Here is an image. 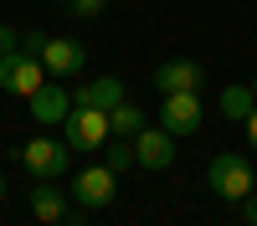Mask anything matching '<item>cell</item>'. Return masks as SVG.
Masks as SVG:
<instances>
[{
    "label": "cell",
    "instance_id": "obj_2",
    "mask_svg": "<svg viewBox=\"0 0 257 226\" xmlns=\"http://www.w3.org/2000/svg\"><path fill=\"white\" fill-rule=\"evenodd\" d=\"M62 134H67V149L93 154V149H103V144L113 139V123H108V113H103V108L72 103V113H67V123H62Z\"/></svg>",
    "mask_w": 257,
    "mask_h": 226
},
{
    "label": "cell",
    "instance_id": "obj_20",
    "mask_svg": "<svg viewBox=\"0 0 257 226\" xmlns=\"http://www.w3.org/2000/svg\"><path fill=\"white\" fill-rule=\"evenodd\" d=\"M52 226H82V216H67V221H52Z\"/></svg>",
    "mask_w": 257,
    "mask_h": 226
},
{
    "label": "cell",
    "instance_id": "obj_19",
    "mask_svg": "<svg viewBox=\"0 0 257 226\" xmlns=\"http://www.w3.org/2000/svg\"><path fill=\"white\" fill-rule=\"evenodd\" d=\"M242 129H247V144H252V149H257V108L242 118Z\"/></svg>",
    "mask_w": 257,
    "mask_h": 226
},
{
    "label": "cell",
    "instance_id": "obj_1",
    "mask_svg": "<svg viewBox=\"0 0 257 226\" xmlns=\"http://www.w3.org/2000/svg\"><path fill=\"white\" fill-rule=\"evenodd\" d=\"M206 190L216 200H247L257 190V175H252V159L247 154H216L206 164Z\"/></svg>",
    "mask_w": 257,
    "mask_h": 226
},
{
    "label": "cell",
    "instance_id": "obj_7",
    "mask_svg": "<svg viewBox=\"0 0 257 226\" xmlns=\"http://www.w3.org/2000/svg\"><path fill=\"white\" fill-rule=\"evenodd\" d=\"M134 164L139 170H170L175 164V134L160 129V123H144V129L134 134Z\"/></svg>",
    "mask_w": 257,
    "mask_h": 226
},
{
    "label": "cell",
    "instance_id": "obj_9",
    "mask_svg": "<svg viewBox=\"0 0 257 226\" xmlns=\"http://www.w3.org/2000/svg\"><path fill=\"white\" fill-rule=\"evenodd\" d=\"M26 108H31V118L41 123V129H62V123H67V113H72V88L41 82V88L26 98Z\"/></svg>",
    "mask_w": 257,
    "mask_h": 226
},
{
    "label": "cell",
    "instance_id": "obj_8",
    "mask_svg": "<svg viewBox=\"0 0 257 226\" xmlns=\"http://www.w3.org/2000/svg\"><path fill=\"white\" fill-rule=\"evenodd\" d=\"M41 67H47L52 77H72V72H82L88 67V47L82 41H72V36H41Z\"/></svg>",
    "mask_w": 257,
    "mask_h": 226
},
{
    "label": "cell",
    "instance_id": "obj_11",
    "mask_svg": "<svg viewBox=\"0 0 257 226\" xmlns=\"http://www.w3.org/2000/svg\"><path fill=\"white\" fill-rule=\"evenodd\" d=\"M31 211H36L41 226L67 221V216H72V211H67V195L57 190V180H36V185H31Z\"/></svg>",
    "mask_w": 257,
    "mask_h": 226
},
{
    "label": "cell",
    "instance_id": "obj_5",
    "mask_svg": "<svg viewBox=\"0 0 257 226\" xmlns=\"http://www.w3.org/2000/svg\"><path fill=\"white\" fill-rule=\"evenodd\" d=\"M113 195H118V175L108 164H88L72 175V200L82 211H103V205H113Z\"/></svg>",
    "mask_w": 257,
    "mask_h": 226
},
{
    "label": "cell",
    "instance_id": "obj_14",
    "mask_svg": "<svg viewBox=\"0 0 257 226\" xmlns=\"http://www.w3.org/2000/svg\"><path fill=\"white\" fill-rule=\"evenodd\" d=\"M108 123H113V139H134V134L144 129L149 118H144V108H139V103H128V98H123L118 108L108 113Z\"/></svg>",
    "mask_w": 257,
    "mask_h": 226
},
{
    "label": "cell",
    "instance_id": "obj_18",
    "mask_svg": "<svg viewBox=\"0 0 257 226\" xmlns=\"http://www.w3.org/2000/svg\"><path fill=\"white\" fill-rule=\"evenodd\" d=\"M242 221H247V226H257V190L242 200Z\"/></svg>",
    "mask_w": 257,
    "mask_h": 226
},
{
    "label": "cell",
    "instance_id": "obj_10",
    "mask_svg": "<svg viewBox=\"0 0 257 226\" xmlns=\"http://www.w3.org/2000/svg\"><path fill=\"white\" fill-rule=\"evenodd\" d=\"M155 88L160 93H201L206 88V67L190 62V57H170V62L155 67Z\"/></svg>",
    "mask_w": 257,
    "mask_h": 226
},
{
    "label": "cell",
    "instance_id": "obj_3",
    "mask_svg": "<svg viewBox=\"0 0 257 226\" xmlns=\"http://www.w3.org/2000/svg\"><path fill=\"white\" fill-rule=\"evenodd\" d=\"M21 164H26L36 180H57V175H67V170H72V149H67V139L41 134V139H31L26 149H21Z\"/></svg>",
    "mask_w": 257,
    "mask_h": 226
},
{
    "label": "cell",
    "instance_id": "obj_16",
    "mask_svg": "<svg viewBox=\"0 0 257 226\" xmlns=\"http://www.w3.org/2000/svg\"><path fill=\"white\" fill-rule=\"evenodd\" d=\"M62 6H67V16H77V21H98L108 0H62Z\"/></svg>",
    "mask_w": 257,
    "mask_h": 226
},
{
    "label": "cell",
    "instance_id": "obj_17",
    "mask_svg": "<svg viewBox=\"0 0 257 226\" xmlns=\"http://www.w3.org/2000/svg\"><path fill=\"white\" fill-rule=\"evenodd\" d=\"M21 47V31H11V26H0V57H11Z\"/></svg>",
    "mask_w": 257,
    "mask_h": 226
},
{
    "label": "cell",
    "instance_id": "obj_13",
    "mask_svg": "<svg viewBox=\"0 0 257 226\" xmlns=\"http://www.w3.org/2000/svg\"><path fill=\"white\" fill-rule=\"evenodd\" d=\"M252 108H257V93H252V82H231V88H221V113H226L231 123H242Z\"/></svg>",
    "mask_w": 257,
    "mask_h": 226
},
{
    "label": "cell",
    "instance_id": "obj_21",
    "mask_svg": "<svg viewBox=\"0 0 257 226\" xmlns=\"http://www.w3.org/2000/svg\"><path fill=\"white\" fill-rule=\"evenodd\" d=\"M0 200H6V175H0Z\"/></svg>",
    "mask_w": 257,
    "mask_h": 226
},
{
    "label": "cell",
    "instance_id": "obj_12",
    "mask_svg": "<svg viewBox=\"0 0 257 226\" xmlns=\"http://www.w3.org/2000/svg\"><path fill=\"white\" fill-rule=\"evenodd\" d=\"M123 98H128V93H123V82H118V77H93L88 88H77V93H72V103H88V108H103V113H113Z\"/></svg>",
    "mask_w": 257,
    "mask_h": 226
},
{
    "label": "cell",
    "instance_id": "obj_15",
    "mask_svg": "<svg viewBox=\"0 0 257 226\" xmlns=\"http://www.w3.org/2000/svg\"><path fill=\"white\" fill-rule=\"evenodd\" d=\"M103 149H108V159H103V164H108L113 175H123L128 164H134V139H108Z\"/></svg>",
    "mask_w": 257,
    "mask_h": 226
},
{
    "label": "cell",
    "instance_id": "obj_6",
    "mask_svg": "<svg viewBox=\"0 0 257 226\" xmlns=\"http://www.w3.org/2000/svg\"><path fill=\"white\" fill-rule=\"evenodd\" d=\"M201 123H206L201 93H165V103H160V129H170L175 139H185V134H196Z\"/></svg>",
    "mask_w": 257,
    "mask_h": 226
},
{
    "label": "cell",
    "instance_id": "obj_22",
    "mask_svg": "<svg viewBox=\"0 0 257 226\" xmlns=\"http://www.w3.org/2000/svg\"><path fill=\"white\" fill-rule=\"evenodd\" d=\"M252 93H257V77H252Z\"/></svg>",
    "mask_w": 257,
    "mask_h": 226
},
{
    "label": "cell",
    "instance_id": "obj_4",
    "mask_svg": "<svg viewBox=\"0 0 257 226\" xmlns=\"http://www.w3.org/2000/svg\"><path fill=\"white\" fill-rule=\"evenodd\" d=\"M41 82H47V67H41L36 52H11V57H0V88H6L11 98H31Z\"/></svg>",
    "mask_w": 257,
    "mask_h": 226
}]
</instances>
